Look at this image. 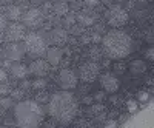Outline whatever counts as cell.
<instances>
[{"label": "cell", "mask_w": 154, "mask_h": 128, "mask_svg": "<svg viewBox=\"0 0 154 128\" xmlns=\"http://www.w3.org/2000/svg\"><path fill=\"white\" fill-rule=\"evenodd\" d=\"M77 110H79L77 99L74 97V94L65 89L53 94L48 102L49 116L59 123H69L75 117Z\"/></svg>", "instance_id": "obj_1"}, {"label": "cell", "mask_w": 154, "mask_h": 128, "mask_svg": "<svg viewBox=\"0 0 154 128\" xmlns=\"http://www.w3.org/2000/svg\"><path fill=\"white\" fill-rule=\"evenodd\" d=\"M102 49L109 59L120 60L133 51V39L125 31L112 30L102 39Z\"/></svg>", "instance_id": "obj_2"}, {"label": "cell", "mask_w": 154, "mask_h": 128, "mask_svg": "<svg viewBox=\"0 0 154 128\" xmlns=\"http://www.w3.org/2000/svg\"><path fill=\"white\" fill-rule=\"evenodd\" d=\"M14 119L19 128H37L43 120V110L35 100H22L14 107Z\"/></svg>", "instance_id": "obj_3"}, {"label": "cell", "mask_w": 154, "mask_h": 128, "mask_svg": "<svg viewBox=\"0 0 154 128\" xmlns=\"http://www.w3.org/2000/svg\"><path fill=\"white\" fill-rule=\"evenodd\" d=\"M23 49L26 51L29 56H42L46 51V42L45 39L37 34V33H29L28 36H25V42H23Z\"/></svg>", "instance_id": "obj_4"}, {"label": "cell", "mask_w": 154, "mask_h": 128, "mask_svg": "<svg viewBox=\"0 0 154 128\" xmlns=\"http://www.w3.org/2000/svg\"><path fill=\"white\" fill-rule=\"evenodd\" d=\"M105 17H106V23L109 27L119 28V27H123L128 22V12L120 5H112V6L108 8Z\"/></svg>", "instance_id": "obj_5"}, {"label": "cell", "mask_w": 154, "mask_h": 128, "mask_svg": "<svg viewBox=\"0 0 154 128\" xmlns=\"http://www.w3.org/2000/svg\"><path fill=\"white\" fill-rule=\"evenodd\" d=\"M43 22V14L40 9L37 8H31L23 14V27L28 28H38Z\"/></svg>", "instance_id": "obj_6"}, {"label": "cell", "mask_w": 154, "mask_h": 128, "mask_svg": "<svg viewBox=\"0 0 154 128\" xmlns=\"http://www.w3.org/2000/svg\"><path fill=\"white\" fill-rule=\"evenodd\" d=\"M59 85L62 86V89L65 91H69V89H74L77 86V76L74 71L71 70H62L59 74Z\"/></svg>", "instance_id": "obj_7"}, {"label": "cell", "mask_w": 154, "mask_h": 128, "mask_svg": "<svg viewBox=\"0 0 154 128\" xmlns=\"http://www.w3.org/2000/svg\"><path fill=\"white\" fill-rule=\"evenodd\" d=\"M80 79L86 83L96 80V77L99 76V65L94 62H86L80 67Z\"/></svg>", "instance_id": "obj_8"}, {"label": "cell", "mask_w": 154, "mask_h": 128, "mask_svg": "<svg viewBox=\"0 0 154 128\" xmlns=\"http://www.w3.org/2000/svg\"><path fill=\"white\" fill-rule=\"evenodd\" d=\"M100 86L106 93H116L119 89V86H120V82H119V79L116 77L114 74L106 73V74H103L100 77Z\"/></svg>", "instance_id": "obj_9"}, {"label": "cell", "mask_w": 154, "mask_h": 128, "mask_svg": "<svg viewBox=\"0 0 154 128\" xmlns=\"http://www.w3.org/2000/svg\"><path fill=\"white\" fill-rule=\"evenodd\" d=\"M5 37H6L9 42H12V43L19 42L20 39H23V37H25V27H23V25H20V23H11L9 27L6 28Z\"/></svg>", "instance_id": "obj_10"}, {"label": "cell", "mask_w": 154, "mask_h": 128, "mask_svg": "<svg viewBox=\"0 0 154 128\" xmlns=\"http://www.w3.org/2000/svg\"><path fill=\"white\" fill-rule=\"evenodd\" d=\"M23 54H25L23 45H19V43H11V45H8L6 49H5V57H6L8 60L17 62V60H20V59L23 57Z\"/></svg>", "instance_id": "obj_11"}, {"label": "cell", "mask_w": 154, "mask_h": 128, "mask_svg": "<svg viewBox=\"0 0 154 128\" xmlns=\"http://www.w3.org/2000/svg\"><path fill=\"white\" fill-rule=\"evenodd\" d=\"M48 71H49L48 62H45L43 59H37V60H34L31 65H29V68H28V73L37 76V77H43V76H45Z\"/></svg>", "instance_id": "obj_12"}, {"label": "cell", "mask_w": 154, "mask_h": 128, "mask_svg": "<svg viewBox=\"0 0 154 128\" xmlns=\"http://www.w3.org/2000/svg\"><path fill=\"white\" fill-rule=\"evenodd\" d=\"M146 70H148L146 62H143L142 59H136L130 63V73L133 76H142Z\"/></svg>", "instance_id": "obj_13"}, {"label": "cell", "mask_w": 154, "mask_h": 128, "mask_svg": "<svg viewBox=\"0 0 154 128\" xmlns=\"http://www.w3.org/2000/svg\"><path fill=\"white\" fill-rule=\"evenodd\" d=\"M68 39V33L62 28H56L51 31V42L56 43V45H63Z\"/></svg>", "instance_id": "obj_14"}, {"label": "cell", "mask_w": 154, "mask_h": 128, "mask_svg": "<svg viewBox=\"0 0 154 128\" xmlns=\"http://www.w3.org/2000/svg\"><path fill=\"white\" fill-rule=\"evenodd\" d=\"M46 57H48V62L51 63V65H57V63L60 62L62 59V49L60 48H49L46 51Z\"/></svg>", "instance_id": "obj_15"}, {"label": "cell", "mask_w": 154, "mask_h": 128, "mask_svg": "<svg viewBox=\"0 0 154 128\" xmlns=\"http://www.w3.org/2000/svg\"><path fill=\"white\" fill-rule=\"evenodd\" d=\"M11 73L14 77H19V79H23L25 76L28 74V68L23 65V63H14V65L11 67Z\"/></svg>", "instance_id": "obj_16"}, {"label": "cell", "mask_w": 154, "mask_h": 128, "mask_svg": "<svg viewBox=\"0 0 154 128\" xmlns=\"http://www.w3.org/2000/svg\"><path fill=\"white\" fill-rule=\"evenodd\" d=\"M20 16H22V9H20V6H16V5H12V6H9L8 9H6V17L9 19V20H19L20 19Z\"/></svg>", "instance_id": "obj_17"}, {"label": "cell", "mask_w": 154, "mask_h": 128, "mask_svg": "<svg viewBox=\"0 0 154 128\" xmlns=\"http://www.w3.org/2000/svg\"><path fill=\"white\" fill-rule=\"evenodd\" d=\"M54 12L57 16H65V14H68V3L66 2H57L56 5H54Z\"/></svg>", "instance_id": "obj_18"}, {"label": "cell", "mask_w": 154, "mask_h": 128, "mask_svg": "<svg viewBox=\"0 0 154 128\" xmlns=\"http://www.w3.org/2000/svg\"><path fill=\"white\" fill-rule=\"evenodd\" d=\"M112 70H114V73L116 74H123L125 71H126V63L123 62V60H116L114 63H112Z\"/></svg>", "instance_id": "obj_19"}, {"label": "cell", "mask_w": 154, "mask_h": 128, "mask_svg": "<svg viewBox=\"0 0 154 128\" xmlns=\"http://www.w3.org/2000/svg\"><path fill=\"white\" fill-rule=\"evenodd\" d=\"M88 111H89V114H94V116H96V114H102V113H103V105H102V104L91 105Z\"/></svg>", "instance_id": "obj_20"}, {"label": "cell", "mask_w": 154, "mask_h": 128, "mask_svg": "<svg viewBox=\"0 0 154 128\" xmlns=\"http://www.w3.org/2000/svg\"><path fill=\"white\" fill-rule=\"evenodd\" d=\"M79 22L83 25H93L94 23V17L93 16H86V14H79Z\"/></svg>", "instance_id": "obj_21"}, {"label": "cell", "mask_w": 154, "mask_h": 128, "mask_svg": "<svg viewBox=\"0 0 154 128\" xmlns=\"http://www.w3.org/2000/svg\"><path fill=\"white\" fill-rule=\"evenodd\" d=\"M126 110H128V113H134L137 110V102L136 100H128L126 102Z\"/></svg>", "instance_id": "obj_22"}, {"label": "cell", "mask_w": 154, "mask_h": 128, "mask_svg": "<svg viewBox=\"0 0 154 128\" xmlns=\"http://www.w3.org/2000/svg\"><path fill=\"white\" fill-rule=\"evenodd\" d=\"M137 99H139V102H146L149 99V94L146 91H139L137 93Z\"/></svg>", "instance_id": "obj_23"}, {"label": "cell", "mask_w": 154, "mask_h": 128, "mask_svg": "<svg viewBox=\"0 0 154 128\" xmlns=\"http://www.w3.org/2000/svg\"><path fill=\"white\" fill-rule=\"evenodd\" d=\"M45 85H46V80L45 79H40V77H38L37 80H34V83H32L34 88H45Z\"/></svg>", "instance_id": "obj_24"}, {"label": "cell", "mask_w": 154, "mask_h": 128, "mask_svg": "<svg viewBox=\"0 0 154 128\" xmlns=\"http://www.w3.org/2000/svg\"><path fill=\"white\" fill-rule=\"evenodd\" d=\"M103 97H105V93H103V91H96V93H94V96H93V99H96L97 102L103 100Z\"/></svg>", "instance_id": "obj_25"}, {"label": "cell", "mask_w": 154, "mask_h": 128, "mask_svg": "<svg viewBox=\"0 0 154 128\" xmlns=\"http://www.w3.org/2000/svg\"><path fill=\"white\" fill-rule=\"evenodd\" d=\"M145 56H146V59H148V60H154V49H152V46H149V48L146 49Z\"/></svg>", "instance_id": "obj_26"}, {"label": "cell", "mask_w": 154, "mask_h": 128, "mask_svg": "<svg viewBox=\"0 0 154 128\" xmlns=\"http://www.w3.org/2000/svg\"><path fill=\"white\" fill-rule=\"evenodd\" d=\"M116 126H117V120H112V119L105 123V128H116Z\"/></svg>", "instance_id": "obj_27"}, {"label": "cell", "mask_w": 154, "mask_h": 128, "mask_svg": "<svg viewBox=\"0 0 154 128\" xmlns=\"http://www.w3.org/2000/svg\"><path fill=\"white\" fill-rule=\"evenodd\" d=\"M0 105H2L3 108H8L11 105V99H2L0 100Z\"/></svg>", "instance_id": "obj_28"}, {"label": "cell", "mask_w": 154, "mask_h": 128, "mask_svg": "<svg viewBox=\"0 0 154 128\" xmlns=\"http://www.w3.org/2000/svg\"><path fill=\"white\" fill-rule=\"evenodd\" d=\"M5 27H6V19L3 16H0V31H3Z\"/></svg>", "instance_id": "obj_29"}, {"label": "cell", "mask_w": 154, "mask_h": 128, "mask_svg": "<svg viewBox=\"0 0 154 128\" xmlns=\"http://www.w3.org/2000/svg\"><path fill=\"white\" fill-rule=\"evenodd\" d=\"M22 91H20V89H16V91H12V99H20L22 97Z\"/></svg>", "instance_id": "obj_30"}, {"label": "cell", "mask_w": 154, "mask_h": 128, "mask_svg": "<svg viewBox=\"0 0 154 128\" xmlns=\"http://www.w3.org/2000/svg\"><path fill=\"white\" fill-rule=\"evenodd\" d=\"M5 80H6V73L0 68V82H5Z\"/></svg>", "instance_id": "obj_31"}, {"label": "cell", "mask_w": 154, "mask_h": 128, "mask_svg": "<svg viewBox=\"0 0 154 128\" xmlns=\"http://www.w3.org/2000/svg\"><path fill=\"white\" fill-rule=\"evenodd\" d=\"M77 128H91V126H89L88 122H80L79 125H77Z\"/></svg>", "instance_id": "obj_32"}, {"label": "cell", "mask_w": 154, "mask_h": 128, "mask_svg": "<svg viewBox=\"0 0 154 128\" xmlns=\"http://www.w3.org/2000/svg\"><path fill=\"white\" fill-rule=\"evenodd\" d=\"M99 3V0H86V5H89V6H96Z\"/></svg>", "instance_id": "obj_33"}, {"label": "cell", "mask_w": 154, "mask_h": 128, "mask_svg": "<svg viewBox=\"0 0 154 128\" xmlns=\"http://www.w3.org/2000/svg\"><path fill=\"white\" fill-rule=\"evenodd\" d=\"M83 102H85V104H93V97H85Z\"/></svg>", "instance_id": "obj_34"}, {"label": "cell", "mask_w": 154, "mask_h": 128, "mask_svg": "<svg viewBox=\"0 0 154 128\" xmlns=\"http://www.w3.org/2000/svg\"><path fill=\"white\" fill-rule=\"evenodd\" d=\"M116 2H125V0H116Z\"/></svg>", "instance_id": "obj_35"}, {"label": "cell", "mask_w": 154, "mask_h": 128, "mask_svg": "<svg viewBox=\"0 0 154 128\" xmlns=\"http://www.w3.org/2000/svg\"><path fill=\"white\" fill-rule=\"evenodd\" d=\"M63 2H68V0H63Z\"/></svg>", "instance_id": "obj_36"}, {"label": "cell", "mask_w": 154, "mask_h": 128, "mask_svg": "<svg viewBox=\"0 0 154 128\" xmlns=\"http://www.w3.org/2000/svg\"><path fill=\"white\" fill-rule=\"evenodd\" d=\"M0 128H2V126H0Z\"/></svg>", "instance_id": "obj_37"}]
</instances>
